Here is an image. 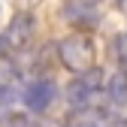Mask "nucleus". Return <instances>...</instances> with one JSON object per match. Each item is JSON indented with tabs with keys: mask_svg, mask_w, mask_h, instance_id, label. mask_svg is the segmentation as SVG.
Listing matches in <instances>:
<instances>
[{
	"mask_svg": "<svg viewBox=\"0 0 127 127\" xmlns=\"http://www.w3.org/2000/svg\"><path fill=\"white\" fill-rule=\"evenodd\" d=\"M58 55H61V64L73 73H85L94 67V45L88 36L76 33V36H64L61 45H58Z\"/></svg>",
	"mask_w": 127,
	"mask_h": 127,
	"instance_id": "f257e3e1",
	"label": "nucleus"
},
{
	"mask_svg": "<svg viewBox=\"0 0 127 127\" xmlns=\"http://www.w3.org/2000/svg\"><path fill=\"white\" fill-rule=\"evenodd\" d=\"M21 100L30 112H45V109L52 106L55 100V82L52 79H33V82H27V88L21 91Z\"/></svg>",
	"mask_w": 127,
	"mask_h": 127,
	"instance_id": "f03ea898",
	"label": "nucleus"
},
{
	"mask_svg": "<svg viewBox=\"0 0 127 127\" xmlns=\"http://www.w3.org/2000/svg\"><path fill=\"white\" fill-rule=\"evenodd\" d=\"M33 30H36V24H33V18H30L27 12L15 15V18L9 21V27H6V33H3L6 49H15V52L27 49V45L33 42Z\"/></svg>",
	"mask_w": 127,
	"mask_h": 127,
	"instance_id": "7ed1b4c3",
	"label": "nucleus"
},
{
	"mask_svg": "<svg viewBox=\"0 0 127 127\" xmlns=\"http://www.w3.org/2000/svg\"><path fill=\"white\" fill-rule=\"evenodd\" d=\"M103 88H106V97H109L112 106H124L127 103V73L124 70H115L103 82Z\"/></svg>",
	"mask_w": 127,
	"mask_h": 127,
	"instance_id": "20e7f679",
	"label": "nucleus"
},
{
	"mask_svg": "<svg viewBox=\"0 0 127 127\" xmlns=\"http://www.w3.org/2000/svg\"><path fill=\"white\" fill-rule=\"evenodd\" d=\"M64 15H67V21H73V24H79V27H97V12H94V6L91 3H70L67 9H64Z\"/></svg>",
	"mask_w": 127,
	"mask_h": 127,
	"instance_id": "39448f33",
	"label": "nucleus"
},
{
	"mask_svg": "<svg viewBox=\"0 0 127 127\" xmlns=\"http://www.w3.org/2000/svg\"><path fill=\"white\" fill-rule=\"evenodd\" d=\"M64 94H67V103H70L73 109H88V103H91V97H94L79 79H73V82L64 88Z\"/></svg>",
	"mask_w": 127,
	"mask_h": 127,
	"instance_id": "423d86ee",
	"label": "nucleus"
},
{
	"mask_svg": "<svg viewBox=\"0 0 127 127\" xmlns=\"http://www.w3.org/2000/svg\"><path fill=\"white\" fill-rule=\"evenodd\" d=\"M79 82H82L91 94H97V91L103 88V82H106V76H103L100 67H91V70H85V73H79Z\"/></svg>",
	"mask_w": 127,
	"mask_h": 127,
	"instance_id": "0eeeda50",
	"label": "nucleus"
},
{
	"mask_svg": "<svg viewBox=\"0 0 127 127\" xmlns=\"http://www.w3.org/2000/svg\"><path fill=\"white\" fill-rule=\"evenodd\" d=\"M112 55H115L118 70L127 73V33H118V36L112 39Z\"/></svg>",
	"mask_w": 127,
	"mask_h": 127,
	"instance_id": "6e6552de",
	"label": "nucleus"
},
{
	"mask_svg": "<svg viewBox=\"0 0 127 127\" xmlns=\"http://www.w3.org/2000/svg\"><path fill=\"white\" fill-rule=\"evenodd\" d=\"M76 127H100L97 121H82V124H76Z\"/></svg>",
	"mask_w": 127,
	"mask_h": 127,
	"instance_id": "1a4fd4ad",
	"label": "nucleus"
},
{
	"mask_svg": "<svg viewBox=\"0 0 127 127\" xmlns=\"http://www.w3.org/2000/svg\"><path fill=\"white\" fill-rule=\"evenodd\" d=\"M3 55H6V42H3V36H0V61H3Z\"/></svg>",
	"mask_w": 127,
	"mask_h": 127,
	"instance_id": "9d476101",
	"label": "nucleus"
}]
</instances>
